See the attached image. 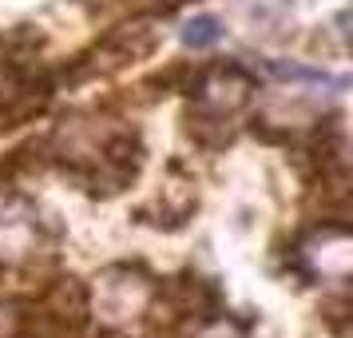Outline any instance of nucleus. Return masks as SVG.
<instances>
[{"label": "nucleus", "instance_id": "nucleus-1", "mask_svg": "<svg viewBox=\"0 0 353 338\" xmlns=\"http://www.w3.org/2000/svg\"><path fill=\"white\" fill-rule=\"evenodd\" d=\"M294 267L310 283H345L353 271V235L345 219H321L294 247Z\"/></svg>", "mask_w": 353, "mask_h": 338}, {"label": "nucleus", "instance_id": "nucleus-2", "mask_svg": "<svg viewBox=\"0 0 353 338\" xmlns=\"http://www.w3.org/2000/svg\"><path fill=\"white\" fill-rule=\"evenodd\" d=\"M187 92L194 100L191 115L230 124L250 104V96H254V76L242 64H210V68H199L194 72V84Z\"/></svg>", "mask_w": 353, "mask_h": 338}, {"label": "nucleus", "instance_id": "nucleus-3", "mask_svg": "<svg viewBox=\"0 0 353 338\" xmlns=\"http://www.w3.org/2000/svg\"><path fill=\"white\" fill-rule=\"evenodd\" d=\"M155 44H159V32H155V24H151V20L123 24V28H115L112 36H103L88 56H80V72H76V80H83V76H108V72H119V68H128V64H135V60L151 56Z\"/></svg>", "mask_w": 353, "mask_h": 338}, {"label": "nucleus", "instance_id": "nucleus-4", "mask_svg": "<svg viewBox=\"0 0 353 338\" xmlns=\"http://www.w3.org/2000/svg\"><path fill=\"white\" fill-rule=\"evenodd\" d=\"M151 299H155V279L143 267H112V271L99 274V287H96L99 319L108 322L135 319V314L151 310Z\"/></svg>", "mask_w": 353, "mask_h": 338}, {"label": "nucleus", "instance_id": "nucleus-5", "mask_svg": "<svg viewBox=\"0 0 353 338\" xmlns=\"http://www.w3.org/2000/svg\"><path fill=\"white\" fill-rule=\"evenodd\" d=\"M40 243H44L40 211L4 187L0 191V267H24L40 251Z\"/></svg>", "mask_w": 353, "mask_h": 338}, {"label": "nucleus", "instance_id": "nucleus-6", "mask_svg": "<svg viewBox=\"0 0 353 338\" xmlns=\"http://www.w3.org/2000/svg\"><path fill=\"white\" fill-rule=\"evenodd\" d=\"M219 40H223V24L214 17H191L183 24V44L194 48V52L210 48V44H219Z\"/></svg>", "mask_w": 353, "mask_h": 338}, {"label": "nucleus", "instance_id": "nucleus-7", "mask_svg": "<svg viewBox=\"0 0 353 338\" xmlns=\"http://www.w3.org/2000/svg\"><path fill=\"white\" fill-rule=\"evenodd\" d=\"M194 338H246V330L242 326H234V322H223V319H210L203 330Z\"/></svg>", "mask_w": 353, "mask_h": 338}, {"label": "nucleus", "instance_id": "nucleus-8", "mask_svg": "<svg viewBox=\"0 0 353 338\" xmlns=\"http://www.w3.org/2000/svg\"><path fill=\"white\" fill-rule=\"evenodd\" d=\"M163 4H167V8H171V4H183V0H163Z\"/></svg>", "mask_w": 353, "mask_h": 338}]
</instances>
